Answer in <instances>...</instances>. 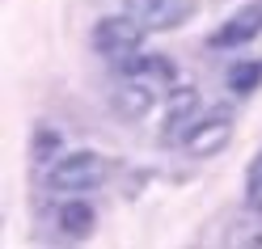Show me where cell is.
<instances>
[{
	"label": "cell",
	"instance_id": "cell-1",
	"mask_svg": "<svg viewBox=\"0 0 262 249\" xmlns=\"http://www.w3.org/2000/svg\"><path fill=\"white\" fill-rule=\"evenodd\" d=\"M110 177V156L93 152V148H76V152H59L47 169V186L55 194H85L97 190Z\"/></svg>",
	"mask_w": 262,
	"mask_h": 249
},
{
	"label": "cell",
	"instance_id": "cell-2",
	"mask_svg": "<svg viewBox=\"0 0 262 249\" xmlns=\"http://www.w3.org/2000/svg\"><path fill=\"white\" fill-rule=\"evenodd\" d=\"M144 30L131 13H119V17H102L93 26V51L102 55L106 63H114V68H127L131 59L144 55Z\"/></svg>",
	"mask_w": 262,
	"mask_h": 249
},
{
	"label": "cell",
	"instance_id": "cell-3",
	"mask_svg": "<svg viewBox=\"0 0 262 249\" xmlns=\"http://www.w3.org/2000/svg\"><path fill=\"white\" fill-rule=\"evenodd\" d=\"M161 89H165V85H157V80L144 76V72H119V80H114V89H110V106H114L119 119L140 123L144 114L157 106Z\"/></svg>",
	"mask_w": 262,
	"mask_h": 249
},
{
	"label": "cell",
	"instance_id": "cell-4",
	"mask_svg": "<svg viewBox=\"0 0 262 249\" xmlns=\"http://www.w3.org/2000/svg\"><path fill=\"white\" fill-rule=\"evenodd\" d=\"M233 127H237L233 110H228V106H211V110H203V119L194 123V131L186 135L182 148L190 156L207 161V156H216V152H224V148L233 144Z\"/></svg>",
	"mask_w": 262,
	"mask_h": 249
},
{
	"label": "cell",
	"instance_id": "cell-5",
	"mask_svg": "<svg viewBox=\"0 0 262 249\" xmlns=\"http://www.w3.org/2000/svg\"><path fill=\"white\" fill-rule=\"evenodd\" d=\"M262 34V5H241L233 17H224L216 30H211L207 47L211 51H237V47L254 42Z\"/></svg>",
	"mask_w": 262,
	"mask_h": 249
},
{
	"label": "cell",
	"instance_id": "cell-6",
	"mask_svg": "<svg viewBox=\"0 0 262 249\" xmlns=\"http://www.w3.org/2000/svg\"><path fill=\"white\" fill-rule=\"evenodd\" d=\"M203 119V102L194 89H173L165 106V127H161V144H186L194 123Z\"/></svg>",
	"mask_w": 262,
	"mask_h": 249
},
{
	"label": "cell",
	"instance_id": "cell-7",
	"mask_svg": "<svg viewBox=\"0 0 262 249\" xmlns=\"http://www.w3.org/2000/svg\"><path fill=\"white\" fill-rule=\"evenodd\" d=\"M123 9L144 30H178L194 13V0H123Z\"/></svg>",
	"mask_w": 262,
	"mask_h": 249
},
{
	"label": "cell",
	"instance_id": "cell-8",
	"mask_svg": "<svg viewBox=\"0 0 262 249\" xmlns=\"http://www.w3.org/2000/svg\"><path fill=\"white\" fill-rule=\"evenodd\" d=\"M55 224H59V232H63V237L85 241L89 232H93V224H97V215H93V207H89V203H80V198H68V203L59 207Z\"/></svg>",
	"mask_w": 262,
	"mask_h": 249
},
{
	"label": "cell",
	"instance_id": "cell-9",
	"mask_svg": "<svg viewBox=\"0 0 262 249\" xmlns=\"http://www.w3.org/2000/svg\"><path fill=\"white\" fill-rule=\"evenodd\" d=\"M224 85H228V93H237V97L258 93V85H262V59H237L233 68L224 72Z\"/></svg>",
	"mask_w": 262,
	"mask_h": 249
},
{
	"label": "cell",
	"instance_id": "cell-10",
	"mask_svg": "<svg viewBox=\"0 0 262 249\" xmlns=\"http://www.w3.org/2000/svg\"><path fill=\"white\" fill-rule=\"evenodd\" d=\"M245 207L262 215V152L250 161V169H245Z\"/></svg>",
	"mask_w": 262,
	"mask_h": 249
},
{
	"label": "cell",
	"instance_id": "cell-11",
	"mask_svg": "<svg viewBox=\"0 0 262 249\" xmlns=\"http://www.w3.org/2000/svg\"><path fill=\"white\" fill-rule=\"evenodd\" d=\"M254 249H262V237H258V241H254Z\"/></svg>",
	"mask_w": 262,
	"mask_h": 249
}]
</instances>
